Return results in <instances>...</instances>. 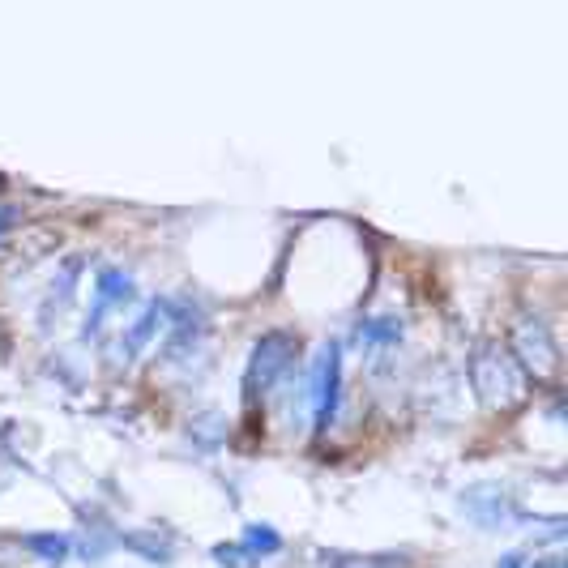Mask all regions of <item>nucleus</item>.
<instances>
[{
  "label": "nucleus",
  "mask_w": 568,
  "mask_h": 568,
  "mask_svg": "<svg viewBox=\"0 0 568 568\" xmlns=\"http://www.w3.org/2000/svg\"><path fill=\"white\" fill-rule=\"evenodd\" d=\"M470 385H475L479 402L492 410H509L526 398V372L517 368V359L496 342H483L470 355Z\"/></svg>",
  "instance_id": "obj_1"
},
{
  "label": "nucleus",
  "mask_w": 568,
  "mask_h": 568,
  "mask_svg": "<svg viewBox=\"0 0 568 568\" xmlns=\"http://www.w3.org/2000/svg\"><path fill=\"white\" fill-rule=\"evenodd\" d=\"M338 385H342V351L338 342H325L312 368V415H317V432H325L338 415Z\"/></svg>",
  "instance_id": "obj_4"
},
{
  "label": "nucleus",
  "mask_w": 568,
  "mask_h": 568,
  "mask_svg": "<svg viewBox=\"0 0 568 568\" xmlns=\"http://www.w3.org/2000/svg\"><path fill=\"white\" fill-rule=\"evenodd\" d=\"M240 547H244V556H248V560L278 556V551H282V534H278V530H270V526H248Z\"/></svg>",
  "instance_id": "obj_10"
},
{
  "label": "nucleus",
  "mask_w": 568,
  "mask_h": 568,
  "mask_svg": "<svg viewBox=\"0 0 568 568\" xmlns=\"http://www.w3.org/2000/svg\"><path fill=\"white\" fill-rule=\"evenodd\" d=\"M133 295H137V287H133V278L124 274V270H116V265L99 270V278H94V312H90V321H86V338L103 325V317L112 312V304H129Z\"/></svg>",
  "instance_id": "obj_6"
},
{
  "label": "nucleus",
  "mask_w": 568,
  "mask_h": 568,
  "mask_svg": "<svg viewBox=\"0 0 568 568\" xmlns=\"http://www.w3.org/2000/svg\"><path fill=\"white\" fill-rule=\"evenodd\" d=\"M500 568H522V556H504V564Z\"/></svg>",
  "instance_id": "obj_13"
},
{
  "label": "nucleus",
  "mask_w": 568,
  "mask_h": 568,
  "mask_svg": "<svg viewBox=\"0 0 568 568\" xmlns=\"http://www.w3.org/2000/svg\"><path fill=\"white\" fill-rule=\"evenodd\" d=\"M462 517L483 526V530H500V526L513 522V504L500 487H470L462 496Z\"/></svg>",
  "instance_id": "obj_5"
},
{
  "label": "nucleus",
  "mask_w": 568,
  "mask_h": 568,
  "mask_svg": "<svg viewBox=\"0 0 568 568\" xmlns=\"http://www.w3.org/2000/svg\"><path fill=\"white\" fill-rule=\"evenodd\" d=\"M22 543H26L30 551H35L39 560H52V564L65 560V556H69V547H73L69 534H26Z\"/></svg>",
  "instance_id": "obj_11"
},
{
  "label": "nucleus",
  "mask_w": 568,
  "mask_h": 568,
  "mask_svg": "<svg viewBox=\"0 0 568 568\" xmlns=\"http://www.w3.org/2000/svg\"><path fill=\"white\" fill-rule=\"evenodd\" d=\"M5 223H9V210H0V231H5Z\"/></svg>",
  "instance_id": "obj_14"
},
{
  "label": "nucleus",
  "mask_w": 568,
  "mask_h": 568,
  "mask_svg": "<svg viewBox=\"0 0 568 568\" xmlns=\"http://www.w3.org/2000/svg\"><path fill=\"white\" fill-rule=\"evenodd\" d=\"M295 355H299V342H295L291 334H282V329L265 334L257 346H252V359H248V389H252V393L274 389L282 376H287V368L295 364Z\"/></svg>",
  "instance_id": "obj_3"
},
{
  "label": "nucleus",
  "mask_w": 568,
  "mask_h": 568,
  "mask_svg": "<svg viewBox=\"0 0 568 568\" xmlns=\"http://www.w3.org/2000/svg\"><path fill=\"white\" fill-rule=\"evenodd\" d=\"M402 338V325L398 321H364L355 329V342L359 351H376V346H393Z\"/></svg>",
  "instance_id": "obj_9"
},
{
  "label": "nucleus",
  "mask_w": 568,
  "mask_h": 568,
  "mask_svg": "<svg viewBox=\"0 0 568 568\" xmlns=\"http://www.w3.org/2000/svg\"><path fill=\"white\" fill-rule=\"evenodd\" d=\"M325 568H410V556L398 551H342V556H325Z\"/></svg>",
  "instance_id": "obj_7"
},
{
  "label": "nucleus",
  "mask_w": 568,
  "mask_h": 568,
  "mask_svg": "<svg viewBox=\"0 0 568 568\" xmlns=\"http://www.w3.org/2000/svg\"><path fill=\"white\" fill-rule=\"evenodd\" d=\"M513 359L522 372H534V376H556V364H560V346L551 342V329L539 321V317H517L513 325Z\"/></svg>",
  "instance_id": "obj_2"
},
{
  "label": "nucleus",
  "mask_w": 568,
  "mask_h": 568,
  "mask_svg": "<svg viewBox=\"0 0 568 568\" xmlns=\"http://www.w3.org/2000/svg\"><path fill=\"white\" fill-rule=\"evenodd\" d=\"M159 317H163V304H159V299H154V304H150V308H146V312H141V317L133 321L129 334H124V342H129V346H124V359H133V355L141 351V346H146V342L154 338V329H159Z\"/></svg>",
  "instance_id": "obj_8"
},
{
  "label": "nucleus",
  "mask_w": 568,
  "mask_h": 568,
  "mask_svg": "<svg viewBox=\"0 0 568 568\" xmlns=\"http://www.w3.org/2000/svg\"><path fill=\"white\" fill-rule=\"evenodd\" d=\"M214 560H218V564H227V568H248V556H244V547H240V543L214 547Z\"/></svg>",
  "instance_id": "obj_12"
}]
</instances>
